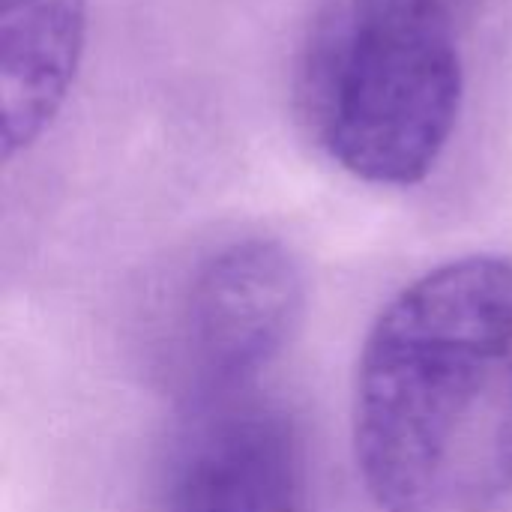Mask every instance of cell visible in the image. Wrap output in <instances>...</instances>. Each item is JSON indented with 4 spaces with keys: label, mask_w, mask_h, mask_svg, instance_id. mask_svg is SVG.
Here are the masks:
<instances>
[{
    "label": "cell",
    "mask_w": 512,
    "mask_h": 512,
    "mask_svg": "<svg viewBox=\"0 0 512 512\" xmlns=\"http://www.w3.org/2000/svg\"><path fill=\"white\" fill-rule=\"evenodd\" d=\"M354 462L381 512L512 495L510 258L447 261L381 309L357 360Z\"/></svg>",
    "instance_id": "cell-1"
},
{
    "label": "cell",
    "mask_w": 512,
    "mask_h": 512,
    "mask_svg": "<svg viewBox=\"0 0 512 512\" xmlns=\"http://www.w3.org/2000/svg\"><path fill=\"white\" fill-rule=\"evenodd\" d=\"M471 0H333L297 75L300 120L351 177L414 186L459 123Z\"/></svg>",
    "instance_id": "cell-2"
},
{
    "label": "cell",
    "mask_w": 512,
    "mask_h": 512,
    "mask_svg": "<svg viewBox=\"0 0 512 512\" xmlns=\"http://www.w3.org/2000/svg\"><path fill=\"white\" fill-rule=\"evenodd\" d=\"M303 309L294 255L273 240L216 252L192 279L177 354L192 402L240 393L291 339Z\"/></svg>",
    "instance_id": "cell-3"
},
{
    "label": "cell",
    "mask_w": 512,
    "mask_h": 512,
    "mask_svg": "<svg viewBox=\"0 0 512 512\" xmlns=\"http://www.w3.org/2000/svg\"><path fill=\"white\" fill-rule=\"evenodd\" d=\"M306 456L279 408L228 393L195 402L162 477V512H303Z\"/></svg>",
    "instance_id": "cell-4"
},
{
    "label": "cell",
    "mask_w": 512,
    "mask_h": 512,
    "mask_svg": "<svg viewBox=\"0 0 512 512\" xmlns=\"http://www.w3.org/2000/svg\"><path fill=\"white\" fill-rule=\"evenodd\" d=\"M84 42V0H3V159L27 150L60 114Z\"/></svg>",
    "instance_id": "cell-5"
}]
</instances>
